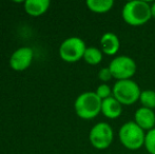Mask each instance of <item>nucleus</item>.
I'll return each instance as SVG.
<instances>
[{"instance_id": "nucleus-1", "label": "nucleus", "mask_w": 155, "mask_h": 154, "mask_svg": "<svg viewBox=\"0 0 155 154\" xmlns=\"http://www.w3.org/2000/svg\"><path fill=\"white\" fill-rule=\"evenodd\" d=\"M121 15L128 25H141L152 18L151 4L145 0H131L124 3Z\"/></svg>"}, {"instance_id": "nucleus-2", "label": "nucleus", "mask_w": 155, "mask_h": 154, "mask_svg": "<svg viewBox=\"0 0 155 154\" xmlns=\"http://www.w3.org/2000/svg\"><path fill=\"white\" fill-rule=\"evenodd\" d=\"M102 100L93 91L79 94L74 103L75 112L82 119H92L101 112Z\"/></svg>"}, {"instance_id": "nucleus-3", "label": "nucleus", "mask_w": 155, "mask_h": 154, "mask_svg": "<svg viewBox=\"0 0 155 154\" xmlns=\"http://www.w3.org/2000/svg\"><path fill=\"white\" fill-rule=\"evenodd\" d=\"M118 137L124 147L130 150H137L145 146L146 132L134 120L124 123L118 131Z\"/></svg>"}, {"instance_id": "nucleus-4", "label": "nucleus", "mask_w": 155, "mask_h": 154, "mask_svg": "<svg viewBox=\"0 0 155 154\" xmlns=\"http://www.w3.org/2000/svg\"><path fill=\"white\" fill-rule=\"evenodd\" d=\"M113 96L121 105L130 106L139 100L141 90L138 84L133 79L117 80L112 88Z\"/></svg>"}, {"instance_id": "nucleus-5", "label": "nucleus", "mask_w": 155, "mask_h": 154, "mask_svg": "<svg viewBox=\"0 0 155 154\" xmlns=\"http://www.w3.org/2000/svg\"><path fill=\"white\" fill-rule=\"evenodd\" d=\"M86 50V42L81 38L73 36L61 42L59 47V56L65 62H76L84 58Z\"/></svg>"}, {"instance_id": "nucleus-6", "label": "nucleus", "mask_w": 155, "mask_h": 154, "mask_svg": "<svg viewBox=\"0 0 155 154\" xmlns=\"http://www.w3.org/2000/svg\"><path fill=\"white\" fill-rule=\"evenodd\" d=\"M89 139L91 145L96 149H107L111 146L114 139V131L110 123L106 121H99L95 123L90 130Z\"/></svg>"}, {"instance_id": "nucleus-7", "label": "nucleus", "mask_w": 155, "mask_h": 154, "mask_svg": "<svg viewBox=\"0 0 155 154\" xmlns=\"http://www.w3.org/2000/svg\"><path fill=\"white\" fill-rule=\"evenodd\" d=\"M112 75L117 80L132 79L137 71V64L132 57L128 55H119L114 57L109 64Z\"/></svg>"}, {"instance_id": "nucleus-8", "label": "nucleus", "mask_w": 155, "mask_h": 154, "mask_svg": "<svg viewBox=\"0 0 155 154\" xmlns=\"http://www.w3.org/2000/svg\"><path fill=\"white\" fill-rule=\"evenodd\" d=\"M34 57L33 50L30 47H21L12 54L10 66L15 71H25L31 66Z\"/></svg>"}, {"instance_id": "nucleus-9", "label": "nucleus", "mask_w": 155, "mask_h": 154, "mask_svg": "<svg viewBox=\"0 0 155 154\" xmlns=\"http://www.w3.org/2000/svg\"><path fill=\"white\" fill-rule=\"evenodd\" d=\"M134 121L143 128V130H149L155 128V112L154 110L149 109V108H145L141 106L140 108L135 111L134 113Z\"/></svg>"}, {"instance_id": "nucleus-10", "label": "nucleus", "mask_w": 155, "mask_h": 154, "mask_svg": "<svg viewBox=\"0 0 155 154\" xmlns=\"http://www.w3.org/2000/svg\"><path fill=\"white\" fill-rule=\"evenodd\" d=\"M100 45L102 53L107 55H115L120 48V40L115 33L106 32L100 37Z\"/></svg>"}, {"instance_id": "nucleus-11", "label": "nucleus", "mask_w": 155, "mask_h": 154, "mask_svg": "<svg viewBox=\"0 0 155 154\" xmlns=\"http://www.w3.org/2000/svg\"><path fill=\"white\" fill-rule=\"evenodd\" d=\"M121 112H123V105L113 95L109 98L102 100L101 113L106 117L115 119L118 116H120Z\"/></svg>"}, {"instance_id": "nucleus-12", "label": "nucleus", "mask_w": 155, "mask_h": 154, "mask_svg": "<svg viewBox=\"0 0 155 154\" xmlns=\"http://www.w3.org/2000/svg\"><path fill=\"white\" fill-rule=\"evenodd\" d=\"M25 11L30 16H40L50 8V0H27L25 1Z\"/></svg>"}, {"instance_id": "nucleus-13", "label": "nucleus", "mask_w": 155, "mask_h": 154, "mask_svg": "<svg viewBox=\"0 0 155 154\" xmlns=\"http://www.w3.org/2000/svg\"><path fill=\"white\" fill-rule=\"evenodd\" d=\"M87 6L94 13L109 12L114 5L113 0H87Z\"/></svg>"}, {"instance_id": "nucleus-14", "label": "nucleus", "mask_w": 155, "mask_h": 154, "mask_svg": "<svg viewBox=\"0 0 155 154\" xmlns=\"http://www.w3.org/2000/svg\"><path fill=\"white\" fill-rule=\"evenodd\" d=\"M84 61L92 66L98 64L102 60V51L95 47H88L84 52Z\"/></svg>"}, {"instance_id": "nucleus-15", "label": "nucleus", "mask_w": 155, "mask_h": 154, "mask_svg": "<svg viewBox=\"0 0 155 154\" xmlns=\"http://www.w3.org/2000/svg\"><path fill=\"white\" fill-rule=\"evenodd\" d=\"M139 101L143 107L149 108V109H155V91L154 90H143L140 93Z\"/></svg>"}, {"instance_id": "nucleus-16", "label": "nucleus", "mask_w": 155, "mask_h": 154, "mask_svg": "<svg viewBox=\"0 0 155 154\" xmlns=\"http://www.w3.org/2000/svg\"><path fill=\"white\" fill-rule=\"evenodd\" d=\"M145 147L150 154H155V128L146 133Z\"/></svg>"}, {"instance_id": "nucleus-17", "label": "nucleus", "mask_w": 155, "mask_h": 154, "mask_svg": "<svg viewBox=\"0 0 155 154\" xmlns=\"http://www.w3.org/2000/svg\"><path fill=\"white\" fill-rule=\"evenodd\" d=\"M95 93L97 94V96L99 97L101 100H104V99H106V98H109V97H111L113 95L112 88L107 84H99V86L97 87V89H96Z\"/></svg>"}, {"instance_id": "nucleus-18", "label": "nucleus", "mask_w": 155, "mask_h": 154, "mask_svg": "<svg viewBox=\"0 0 155 154\" xmlns=\"http://www.w3.org/2000/svg\"><path fill=\"white\" fill-rule=\"evenodd\" d=\"M113 77L112 72H111L110 68L109 67H104V68H101L98 72V78H99L101 81L107 82L109 80H111Z\"/></svg>"}, {"instance_id": "nucleus-19", "label": "nucleus", "mask_w": 155, "mask_h": 154, "mask_svg": "<svg viewBox=\"0 0 155 154\" xmlns=\"http://www.w3.org/2000/svg\"><path fill=\"white\" fill-rule=\"evenodd\" d=\"M151 15L153 18H155V2L151 4Z\"/></svg>"}]
</instances>
